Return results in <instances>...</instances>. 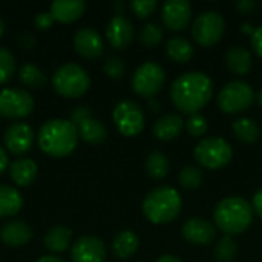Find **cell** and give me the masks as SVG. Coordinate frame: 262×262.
Wrapping results in <instances>:
<instances>
[{
    "instance_id": "obj_1",
    "label": "cell",
    "mask_w": 262,
    "mask_h": 262,
    "mask_svg": "<svg viewBox=\"0 0 262 262\" xmlns=\"http://www.w3.org/2000/svg\"><path fill=\"white\" fill-rule=\"evenodd\" d=\"M212 92V80L204 72L198 71L180 75L170 88V97L177 109L190 115L198 114V111L210 101Z\"/></svg>"
},
{
    "instance_id": "obj_2",
    "label": "cell",
    "mask_w": 262,
    "mask_h": 262,
    "mask_svg": "<svg viewBox=\"0 0 262 262\" xmlns=\"http://www.w3.org/2000/svg\"><path fill=\"white\" fill-rule=\"evenodd\" d=\"M78 130L77 126L71 120L55 118L46 121L37 135V141L40 149L55 158L68 157L74 152L78 143Z\"/></svg>"
},
{
    "instance_id": "obj_3",
    "label": "cell",
    "mask_w": 262,
    "mask_h": 262,
    "mask_svg": "<svg viewBox=\"0 0 262 262\" xmlns=\"http://www.w3.org/2000/svg\"><path fill=\"white\" fill-rule=\"evenodd\" d=\"M253 220V207L243 196H227L215 209V223L226 236L246 232Z\"/></svg>"
},
{
    "instance_id": "obj_4",
    "label": "cell",
    "mask_w": 262,
    "mask_h": 262,
    "mask_svg": "<svg viewBox=\"0 0 262 262\" xmlns=\"http://www.w3.org/2000/svg\"><path fill=\"white\" fill-rule=\"evenodd\" d=\"M181 206L180 193L172 187L163 186L147 193L143 201V213L154 224H166L180 215Z\"/></svg>"
},
{
    "instance_id": "obj_5",
    "label": "cell",
    "mask_w": 262,
    "mask_h": 262,
    "mask_svg": "<svg viewBox=\"0 0 262 262\" xmlns=\"http://www.w3.org/2000/svg\"><path fill=\"white\" fill-rule=\"evenodd\" d=\"M89 84L91 80L88 72L75 63L60 66L52 75V86L55 92L64 98H78L84 95Z\"/></svg>"
},
{
    "instance_id": "obj_6",
    "label": "cell",
    "mask_w": 262,
    "mask_h": 262,
    "mask_svg": "<svg viewBox=\"0 0 262 262\" xmlns=\"http://www.w3.org/2000/svg\"><path fill=\"white\" fill-rule=\"evenodd\" d=\"M232 157L233 150L230 144L220 137L204 138L195 147V158L206 169H221L230 163Z\"/></svg>"
},
{
    "instance_id": "obj_7",
    "label": "cell",
    "mask_w": 262,
    "mask_h": 262,
    "mask_svg": "<svg viewBox=\"0 0 262 262\" xmlns=\"http://www.w3.org/2000/svg\"><path fill=\"white\" fill-rule=\"evenodd\" d=\"M255 101V92L246 81H230L218 94V106L223 112L239 114Z\"/></svg>"
},
{
    "instance_id": "obj_8",
    "label": "cell",
    "mask_w": 262,
    "mask_h": 262,
    "mask_svg": "<svg viewBox=\"0 0 262 262\" xmlns=\"http://www.w3.org/2000/svg\"><path fill=\"white\" fill-rule=\"evenodd\" d=\"M224 18L216 11H204L201 12L193 25H192V35L195 41L201 46H212L218 43L224 34Z\"/></svg>"
},
{
    "instance_id": "obj_9",
    "label": "cell",
    "mask_w": 262,
    "mask_h": 262,
    "mask_svg": "<svg viewBox=\"0 0 262 262\" xmlns=\"http://www.w3.org/2000/svg\"><path fill=\"white\" fill-rule=\"evenodd\" d=\"M164 81H166V75L163 68L158 66L157 63L147 61L143 63L140 68H137V71L134 72L132 89L135 94L150 98L161 91Z\"/></svg>"
},
{
    "instance_id": "obj_10",
    "label": "cell",
    "mask_w": 262,
    "mask_h": 262,
    "mask_svg": "<svg viewBox=\"0 0 262 262\" xmlns=\"http://www.w3.org/2000/svg\"><path fill=\"white\" fill-rule=\"evenodd\" d=\"M34 109V98L23 89L5 88L0 91V115L9 120L28 117Z\"/></svg>"
},
{
    "instance_id": "obj_11",
    "label": "cell",
    "mask_w": 262,
    "mask_h": 262,
    "mask_svg": "<svg viewBox=\"0 0 262 262\" xmlns=\"http://www.w3.org/2000/svg\"><path fill=\"white\" fill-rule=\"evenodd\" d=\"M112 118L117 129L126 137H135L144 127V114L134 101L118 103L112 112Z\"/></svg>"
},
{
    "instance_id": "obj_12",
    "label": "cell",
    "mask_w": 262,
    "mask_h": 262,
    "mask_svg": "<svg viewBox=\"0 0 262 262\" xmlns=\"http://www.w3.org/2000/svg\"><path fill=\"white\" fill-rule=\"evenodd\" d=\"M5 146L14 155H21L31 150L35 135L29 124L26 123H14L5 132Z\"/></svg>"
},
{
    "instance_id": "obj_13",
    "label": "cell",
    "mask_w": 262,
    "mask_h": 262,
    "mask_svg": "<svg viewBox=\"0 0 262 262\" xmlns=\"http://www.w3.org/2000/svg\"><path fill=\"white\" fill-rule=\"evenodd\" d=\"M161 17L172 31H184L192 17V5L187 0H169L163 5Z\"/></svg>"
},
{
    "instance_id": "obj_14",
    "label": "cell",
    "mask_w": 262,
    "mask_h": 262,
    "mask_svg": "<svg viewBox=\"0 0 262 262\" xmlns=\"http://www.w3.org/2000/svg\"><path fill=\"white\" fill-rule=\"evenodd\" d=\"M71 259L72 262H103L106 259L104 243L95 236H83L74 243Z\"/></svg>"
},
{
    "instance_id": "obj_15",
    "label": "cell",
    "mask_w": 262,
    "mask_h": 262,
    "mask_svg": "<svg viewBox=\"0 0 262 262\" xmlns=\"http://www.w3.org/2000/svg\"><path fill=\"white\" fill-rule=\"evenodd\" d=\"M181 235L186 241L195 246H209L216 236L213 224L204 218H190L181 227Z\"/></svg>"
},
{
    "instance_id": "obj_16",
    "label": "cell",
    "mask_w": 262,
    "mask_h": 262,
    "mask_svg": "<svg viewBox=\"0 0 262 262\" xmlns=\"http://www.w3.org/2000/svg\"><path fill=\"white\" fill-rule=\"evenodd\" d=\"M74 48L81 57L88 60H95L103 54L104 43L97 31L89 28H81L74 35Z\"/></svg>"
},
{
    "instance_id": "obj_17",
    "label": "cell",
    "mask_w": 262,
    "mask_h": 262,
    "mask_svg": "<svg viewBox=\"0 0 262 262\" xmlns=\"http://www.w3.org/2000/svg\"><path fill=\"white\" fill-rule=\"evenodd\" d=\"M106 37L114 49H124L130 45L134 38V25L129 18L123 15H115L111 18L106 28Z\"/></svg>"
},
{
    "instance_id": "obj_18",
    "label": "cell",
    "mask_w": 262,
    "mask_h": 262,
    "mask_svg": "<svg viewBox=\"0 0 262 262\" xmlns=\"http://www.w3.org/2000/svg\"><path fill=\"white\" fill-rule=\"evenodd\" d=\"M0 239L8 247H21L32 239V230L21 220L8 221L0 229Z\"/></svg>"
},
{
    "instance_id": "obj_19",
    "label": "cell",
    "mask_w": 262,
    "mask_h": 262,
    "mask_svg": "<svg viewBox=\"0 0 262 262\" xmlns=\"http://www.w3.org/2000/svg\"><path fill=\"white\" fill-rule=\"evenodd\" d=\"M86 9L84 2L81 0H55L51 5V15L54 17L55 21L60 23H72L78 20Z\"/></svg>"
},
{
    "instance_id": "obj_20",
    "label": "cell",
    "mask_w": 262,
    "mask_h": 262,
    "mask_svg": "<svg viewBox=\"0 0 262 262\" xmlns=\"http://www.w3.org/2000/svg\"><path fill=\"white\" fill-rule=\"evenodd\" d=\"M37 172H38L37 164L32 160H29V158L15 160L9 166V177H11V180L17 186H21V187L31 186L35 181V178H37Z\"/></svg>"
},
{
    "instance_id": "obj_21",
    "label": "cell",
    "mask_w": 262,
    "mask_h": 262,
    "mask_svg": "<svg viewBox=\"0 0 262 262\" xmlns=\"http://www.w3.org/2000/svg\"><path fill=\"white\" fill-rule=\"evenodd\" d=\"M184 127V121L177 114H167L161 118H158L154 124V134L161 141H170L175 140Z\"/></svg>"
},
{
    "instance_id": "obj_22",
    "label": "cell",
    "mask_w": 262,
    "mask_h": 262,
    "mask_svg": "<svg viewBox=\"0 0 262 262\" xmlns=\"http://www.w3.org/2000/svg\"><path fill=\"white\" fill-rule=\"evenodd\" d=\"M77 130H78V137L89 144H100L107 137L106 126L94 117H89L83 123H80L77 126Z\"/></svg>"
},
{
    "instance_id": "obj_23",
    "label": "cell",
    "mask_w": 262,
    "mask_h": 262,
    "mask_svg": "<svg viewBox=\"0 0 262 262\" xmlns=\"http://www.w3.org/2000/svg\"><path fill=\"white\" fill-rule=\"evenodd\" d=\"M23 207V198L20 192L11 186L0 184V218L14 216Z\"/></svg>"
},
{
    "instance_id": "obj_24",
    "label": "cell",
    "mask_w": 262,
    "mask_h": 262,
    "mask_svg": "<svg viewBox=\"0 0 262 262\" xmlns=\"http://www.w3.org/2000/svg\"><path fill=\"white\" fill-rule=\"evenodd\" d=\"M138 236L132 230H123L112 241V253L120 259H127L138 250Z\"/></svg>"
},
{
    "instance_id": "obj_25",
    "label": "cell",
    "mask_w": 262,
    "mask_h": 262,
    "mask_svg": "<svg viewBox=\"0 0 262 262\" xmlns=\"http://www.w3.org/2000/svg\"><path fill=\"white\" fill-rule=\"evenodd\" d=\"M226 61L229 69L238 75H246L252 69V55L244 46H232L226 54Z\"/></svg>"
},
{
    "instance_id": "obj_26",
    "label": "cell",
    "mask_w": 262,
    "mask_h": 262,
    "mask_svg": "<svg viewBox=\"0 0 262 262\" xmlns=\"http://www.w3.org/2000/svg\"><path fill=\"white\" fill-rule=\"evenodd\" d=\"M71 238H72V232L68 227L57 226V227H52L51 230H48L43 243L49 252L61 253V252L68 250V247L71 246Z\"/></svg>"
},
{
    "instance_id": "obj_27",
    "label": "cell",
    "mask_w": 262,
    "mask_h": 262,
    "mask_svg": "<svg viewBox=\"0 0 262 262\" xmlns=\"http://www.w3.org/2000/svg\"><path fill=\"white\" fill-rule=\"evenodd\" d=\"M166 54L175 63H187L193 57V46L186 38L173 37L166 43Z\"/></svg>"
},
{
    "instance_id": "obj_28",
    "label": "cell",
    "mask_w": 262,
    "mask_h": 262,
    "mask_svg": "<svg viewBox=\"0 0 262 262\" xmlns=\"http://www.w3.org/2000/svg\"><path fill=\"white\" fill-rule=\"evenodd\" d=\"M232 129L236 138L241 140L243 143H255L259 138V126L252 118H247V117L238 118L233 123Z\"/></svg>"
},
{
    "instance_id": "obj_29",
    "label": "cell",
    "mask_w": 262,
    "mask_h": 262,
    "mask_svg": "<svg viewBox=\"0 0 262 262\" xmlns=\"http://www.w3.org/2000/svg\"><path fill=\"white\" fill-rule=\"evenodd\" d=\"M146 170L150 178L163 180L164 177H167V173L170 170L167 157L161 152H152L146 160Z\"/></svg>"
},
{
    "instance_id": "obj_30",
    "label": "cell",
    "mask_w": 262,
    "mask_h": 262,
    "mask_svg": "<svg viewBox=\"0 0 262 262\" xmlns=\"http://www.w3.org/2000/svg\"><path fill=\"white\" fill-rule=\"evenodd\" d=\"M20 81L23 83V86L26 88H41L46 83V75L45 72L35 66V64H25L20 69V75H18Z\"/></svg>"
},
{
    "instance_id": "obj_31",
    "label": "cell",
    "mask_w": 262,
    "mask_h": 262,
    "mask_svg": "<svg viewBox=\"0 0 262 262\" xmlns=\"http://www.w3.org/2000/svg\"><path fill=\"white\" fill-rule=\"evenodd\" d=\"M238 255V246L232 236H223L215 247V258L218 262H233Z\"/></svg>"
},
{
    "instance_id": "obj_32",
    "label": "cell",
    "mask_w": 262,
    "mask_h": 262,
    "mask_svg": "<svg viewBox=\"0 0 262 262\" xmlns=\"http://www.w3.org/2000/svg\"><path fill=\"white\" fill-rule=\"evenodd\" d=\"M178 181H180V184H181L183 189H186V190H195V189H198L201 186L203 173L195 166H186V167L181 169L180 177H178Z\"/></svg>"
},
{
    "instance_id": "obj_33",
    "label": "cell",
    "mask_w": 262,
    "mask_h": 262,
    "mask_svg": "<svg viewBox=\"0 0 262 262\" xmlns=\"http://www.w3.org/2000/svg\"><path fill=\"white\" fill-rule=\"evenodd\" d=\"M138 40L144 46H157L163 40V28L158 23H146L138 34Z\"/></svg>"
},
{
    "instance_id": "obj_34",
    "label": "cell",
    "mask_w": 262,
    "mask_h": 262,
    "mask_svg": "<svg viewBox=\"0 0 262 262\" xmlns=\"http://www.w3.org/2000/svg\"><path fill=\"white\" fill-rule=\"evenodd\" d=\"M15 72V58L6 48H0V84L8 83Z\"/></svg>"
},
{
    "instance_id": "obj_35",
    "label": "cell",
    "mask_w": 262,
    "mask_h": 262,
    "mask_svg": "<svg viewBox=\"0 0 262 262\" xmlns=\"http://www.w3.org/2000/svg\"><path fill=\"white\" fill-rule=\"evenodd\" d=\"M124 71H126V64H124V60L120 58V57H109L104 63V72L114 78V80H120L124 77Z\"/></svg>"
},
{
    "instance_id": "obj_36",
    "label": "cell",
    "mask_w": 262,
    "mask_h": 262,
    "mask_svg": "<svg viewBox=\"0 0 262 262\" xmlns=\"http://www.w3.org/2000/svg\"><path fill=\"white\" fill-rule=\"evenodd\" d=\"M186 129L192 137H201L207 132V120L201 114H193L186 121Z\"/></svg>"
},
{
    "instance_id": "obj_37",
    "label": "cell",
    "mask_w": 262,
    "mask_h": 262,
    "mask_svg": "<svg viewBox=\"0 0 262 262\" xmlns=\"http://www.w3.org/2000/svg\"><path fill=\"white\" fill-rule=\"evenodd\" d=\"M157 6H158V3L155 0H137V2L130 3V8L138 18H146V17L152 15L155 12Z\"/></svg>"
},
{
    "instance_id": "obj_38",
    "label": "cell",
    "mask_w": 262,
    "mask_h": 262,
    "mask_svg": "<svg viewBox=\"0 0 262 262\" xmlns=\"http://www.w3.org/2000/svg\"><path fill=\"white\" fill-rule=\"evenodd\" d=\"M54 21H55V20H54V17L51 15V12H40V14H37L35 18H34V23H35V26H37L38 29H48V28L52 26Z\"/></svg>"
},
{
    "instance_id": "obj_39",
    "label": "cell",
    "mask_w": 262,
    "mask_h": 262,
    "mask_svg": "<svg viewBox=\"0 0 262 262\" xmlns=\"http://www.w3.org/2000/svg\"><path fill=\"white\" fill-rule=\"evenodd\" d=\"M89 117H92L91 115V111L88 109V107H77V109H74L72 111V114H71V121L75 124V126H78L80 123H83L86 118H89Z\"/></svg>"
},
{
    "instance_id": "obj_40",
    "label": "cell",
    "mask_w": 262,
    "mask_h": 262,
    "mask_svg": "<svg viewBox=\"0 0 262 262\" xmlns=\"http://www.w3.org/2000/svg\"><path fill=\"white\" fill-rule=\"evenodd\" d=\"M252 46L255 52L262 58V26L256 28L252 34Z\"/></svg>"
},
{
    "instance_id": "obj_41",
    "label": "cell",
    "mask_w": 262,
    "mask_h": 262,
    "mask_svg": "<svg viewBox=\"0 0 262 262\" xmlns=\"http://www.w3.org/2000/svg\"><path fill=\"white\" fill-rule=\"evenodd\" d=\"M235 6L241 14H252L256 9V2L255 0H239V2H236Z\"/></svg>"
},
{
    "instance_id": "obj_42",
    "label": "cell",
    "mask_w": 262,
    "mask_h": 262,
    "mask_svg": "<svg viewBox=\"0 0 262 262\" xmlns=\"http://www.w3.org/2000/svg\"><path fill=\"white\" fill-rule=\"evenodd\" d=\"M253 210L258 213V216L262 218V189L256 192V195L253 196Z\"/></svg>"
},
{
    "instance_id": "obj_43",
    "label": "cell",
    "mask_w": 262,
    "mask_h": 262,
    "mask_svg": "<svg viewBox=\"0 0 262 262\" xmlns=\"http://www.w3.org/2000/svg\"><path fill=\"white\" fill-rule=\"evenodd\" d=\"M8 164H9V161H8V155H6V152L0 147V173H2V172H5V170L8 169Z\"/></svg>"
},
{
    "instance_id": "obj_44",
    "label": "cell",
    "mask_w": 262,
    "mask_h": 262,
    "mask_svg": "<svg viewBox=\"0 0 262 262\" xmlns=\"http://www.w3.org/2000/svg\"><path fill=\"white\" fill-rule=\"evenodd\" d=\"M157 262H181L177 256H173V255H163V256H160Z\"/></svg>"
},
{
    "instance_id": "obj_45",
    "label": "cell",
    "mask_w": 262,
    "mask_h": 262,
    "mask_svg": "<svg viewBox=\"0 0 262 262\" xmlns=\"http://www.w3.org/2000/svg\"><path fill=\"white\" fill-rule=\"evenodd\" d=\"M20 41L25 45V46H31L32 43H34V40H32V37L29 35V34H25V35H20Z\"/></svg>"
},
{
    "instance_id": "obj_46",
    "label": "cell",
    "mask_w": 262,
    "mask_h": 262,
    "mask_svg": "<svg viewBox=\"0 0 262 262\" xmlns=\"http://www.w3.org/2000/svg\"><path fill=\"white\" fill-rule=\"evenodd\" d=\"M37 262H64V261H61L60 258H55V256H43V258H40Z\"/></svg>"
},
{
    "instance_id": "obj_47",
    "label": "cell",
    "mask_w": 262,
    "mask_h": 262,
    "mask_svg": "<svg viewBox=\"0 0 262 262\" xmlns=\"http://www.w3.org/2000/svg\"><path fill=\"white\" fill-rule=\"evenodd\" d=\"M243 31H244V32H249V34H250V32L253 34V29H252V26H250L249 23H244V26H243Z\"/></svg>"
},
{
    "instance_id": "obj_48",
    "label": "cell",
    "mask_w": 262,
    "mask_h": 262,
    "mask_svg": "<svg viewBox=\"0 0 262 262\" xmlns=\"http://www.w3.org/2000/svg\"><path fill=\"white\" fill-rule=\"evenodd\" d=\"M3 32H5V21H3V20L0 18V38H2Z\"/></svg>"
},
{
    "instance_id": "obj_49",
    "label": "cell",
    "mask_w": 262,
    "mask_h": 262,
    "mask_svg": "<svg viewBox=\"0 0 262 262\" xmlns=\"http://www.w3.org/2000/svg\"><path fill=\"white\" fill-rule=\"evenodd\" d=\"M256 100H258V103H259V106H262V89L258 92V97H256Z\"/></svg>"
}]
</instances>
